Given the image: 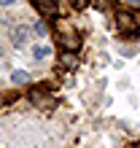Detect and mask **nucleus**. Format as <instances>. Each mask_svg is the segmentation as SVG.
Instances as JSON below:
<instances>
[{
	"mask_svg": "<svg viewBox=\"0 0 140 148\" xmlns=\"http://www.w3.org/2000/svg\"><path fill=\"white\" fill-rule=\"evenodd\" d=\"M0 5H16V0H0Z\"/></svg>",
	"mask_w": 140,
	"mask_h": 148,
	"instance_id": "9b49d317",
	"label": "nucleus"
},
{
	"mask_svg": "<svg viewBox=\"0 0 140 148\" xmlns=\"http://www.w3.org/2000/svg\"><path fill=\"white\" fill-rule=\"evenodd\" d=\"M94 8H100V11H105V8H110L113 5V0H92Z\"/></svg>",
	"mask_w": 140,
	"mask_h": 148,
	"instance_id": "1a4fd4ad",
	"label": "nucleus"
},
{
	"mask_svg": "<svg viewBox=\"0 0 140 148\" xmlns=\"http://www.w3.org/2000/svg\"><path fill=\"white\" fill-rule=\"evenodd\" d=\"M0 57H3V49H0Z\"/></svg>",
	"mask_w": 140,
	"mask_h": 148,
	"instance_id": "ddd939ff",
	"label": "nucleus"
},
{
	"mask_svg": "<svg viewBox=\"0 0 140 148\" xmlns=\"http://www.w3.org/2000/svg\"><path fill=\"white\" fill-rule=\"evenodd\" d=\"M70 3H73L75 8H86V5H89V0H70Z\"/></svg>",
	"mask_w": 140,
	"mask_h": 148,
	"instance_id": "9d476101",
	"label": "nucleus"
},
{
	"mask_svg": "<svg viewBox=\"0 0 140 148\" xmlns=\"http://www.w3.org/2000/svg\"><path fill=\"white\" fill-rule=\"evenodd\" d=\"M27 35H30V30H27V27H19V30L14 32V40H16V43H24V40H27Z\"/></svg>",
	"mask_w": 140,
	"mask_h": 148,
	"instance_id": "0eeeda50",
	"label": "nucleus"
},
{
	"mask_svg": "<svg viewBox=\"0 0 140 148\" xmlns=\"http://www.w3.org/2000/svg\"><path fill=\"white\" fill-rule=\"evenodd\" d=\"M43 14H57V0H32Z\"/></svg>",
	"mask_w": 140,
	"mask_h": 148,
	"instance_id": "20e7f679",
	"label": "nucleus"
},
{
	"mask_svg": "<svg viewBox=\"0 0 140 148\" xmlns=\"http://www.w3.org/2000/svg\"><path fill=\"white\" fill-rule=\"evenodd\" d=\"M129 3H132V5H140V0H129Z\"/></svg>",
	"mask_w": 140,
	"mask_h": 148,
	"instance_id": "f8f14e48",
	"label": "nucleus"
},
{
	"mask_svg": "<svg viewBox=\"0 0 140 148\" xmlns=\"http://www.w3.org/2000/svg\"><path fill=\"white\" fill-rule=\"evenodd\" d=\"M59 43H62V49H70V51H75V49H81V35L73 30H67L59 35Z\"/></svg>",
	"mask_w": 140,
	"mask_h": 148,
	"instance_id": "f257e3e1",
	"label": "nucleus"
},
{
	"mask_svg": "<svg viewBox=\"0 0 140 148\" xmlns=\"http://www.w3.org/2000/svg\"><path fill=\"white\" fill-rule=\"evenodd\" d=\"M116 24L127 32H135L137 35V24H135V16L132 14H116Z\"/></svg>",
	"mask_w": 140,
	"mask_h": 148,
	"instance_id": "f03ea898",
	"label": "nucleus"
},
{
	"mask_svg": "<svg viewBox=\"0 0 140 148\" xmlns=\"http://www.w3.org/2000/svg\"><path fill=\"white\" fill-rule=\"evenodd\" d=\"M49 51H51V49L46 46V43H35V46H32V57H35V59H46Z\"/></svg>",
	"mask_w": 140,
	"mask_h": 148,
	"instance_id": "423d86ee",
	"label": "nucleus"
},
{
	"mask_svg": "<svg viewBox=\"0 0 140 148\" xmlns=\"http://www.w3.org/2000/svg\"><path fill=\"white\" fill-rule=\"evenodd\" d=\"M59 62H62V67H67V70H75L78 67V59H75L73 51H65V54L59 57Z\"/></svg>",
	"mask_w": 140,
	"mask_h": 148,
	"instance_id": "7ed1b4c3",
	"label": "nucleus"
},
{
	"mask_svg": "<svg viewBox=\"0 0 140 148\" xmlns=\"http://www.w3.org/2000/svg\"><path fill=\"white\" fill-rule=\"evenodd\" d=\"M32 32H35L38 38H43V35H46V24H43V22H35V24H32Z\"/></svg>",
	"mask_w": 140,
	"mask_h": 148,
	"instance_id": "6e6552de",
	"label": "nucleus"
},
{
	"mask_svg": "<svg viewBox=\"0 0 140 148\" xmlns=\"http://www.w3.org/2000/svg\"><path fill=\"white\" fill-rule=\"evenodd\" d=\"M11 81H14L16 86H22V84H27V81H30V73H27V70H22V67H16V70L11 73Z\"/></svg>",
	"mask_w": 140,
	"mask_h": 148,
	"instance_id": "39448f33",
	"label": "nucleus"
}]
</instances>
